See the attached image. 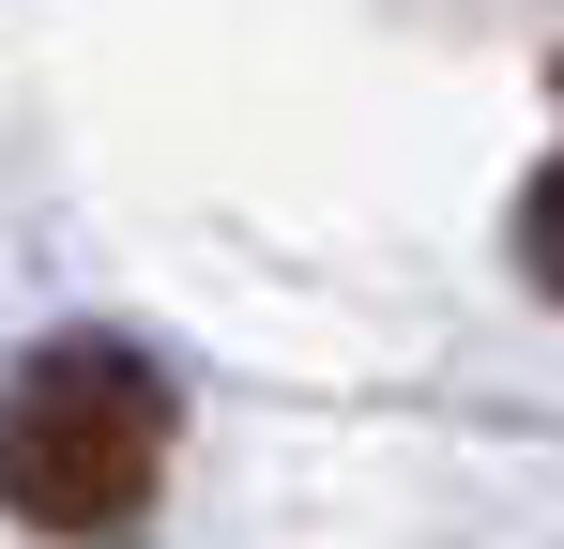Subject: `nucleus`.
Here are the masks:
<instances>
[{
	"label": "nucleus",
	"mask_w": 564,
	"mask_h": 549,
	"mask_svg": "<svg viewBox=\"0 0 564 549\" xmlns=\"http://www.w3.org/2000/svg\"><path fill=\"white\" fill-rule=\"evenodd\" d=\"M519 274H534V290L564 305V153L534 169V198H519Z\"/></svg>",
	"instance_id": "obj_2"
},
{
	"label": "nucleus",
	"mask_w": 564,
	"mask_h": 549,
	"mask_svg": "<svg viewBox=\"0 0 564 549\" xmlns=\"http://www.w3.org/2000/svg\"><path fill=\"white\" fill-rule=\"evenodd\" d=\"M153 473H169V381L122 336H62L0 381V504L31 535H62V549L138 535Z\"/></svg>",
	"instance_id": "obj_1"
}]
</instances>
